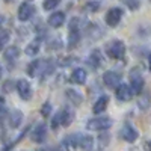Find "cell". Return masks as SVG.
I'll return each instance as SVG.
<instances>
[{
    "mask_svg": "<svg viewBox=\"0 0 151 151\" xmlns=\"http://www.w3.org/2000/svg\"><path fill=\"white\" fill-rule=\"evenodd\" d=\"M94 147V137L89 134H71L64 139V148H82V150H91Z\"/></svg>",
    "mask_w": 151,
    "mask_h": 151,
    "instance_id": "6da1fadb",
    "label": "cell"
},
{
    "mask_svg": "<svg viewBox=\"0 0 151 151\" xmlns=\"http://www.w3.org/2000/svg\"><path fill=\"white\" fill-rule=\"evenodd\" d=\"M68 48H76L80 42V20L79 18H71L68 24Z\"/></svg>",
    "mask_w": 151,
    "mask_h": 151,
    "instance_id": "7a4b0ae2",
    "label": "cell"
},
{
    "mask_svg": "<svg viewBox=\"0 0 151 151\" xmlns=\"http://www.w3.org/2000/svg\"><path fill=\"white\" fill-rule=\"evenodd\" d=\"M106 53L110 59H122L125 56V44L121 40H115V41H110L106 45Z\"/></svg>",
    "mask_w": 151,
    "mask_h": 151,
    "instance_id": "3957f363",
    "label": "cell"
},
{
    "mask_svg": "<svg viewBox=\"0 0 151 151\" xmlns=\"http://www.w3.org/2000/svg\"><path fill=\"white\" fill-rule=\"evenodd\" d=\"M110 127H112V119L107 116H97L86 122V129L94 132H107Z\"/></svg>",
    "mask_w": 151,
    "mask_h": 151,
    "instance_id": "277c9868",
    "label": "cell"
},
{
    "mask_svg": "<svg viewBox=\"0 0 151 151\" xmlns=\"http://www.w3.org/2000/svg\"><path fill=\"white\" fill-rule=\"evenodd\" d=\"M50 67H47V62H44V60H32L30 64L27 65V74L30 76V77H36L38 74H47V73H50V70H48Z\"/></svg>",
    "mask_w": 151,
    "mask_h": 151,
    "instance_id": "5b68a950",
    "label": "cell"
},
{
    "mask_svg": "<svg viewBox=\"0 0 151 151\" xmlns=\"http://www.w3.org/2000/svg\"><path fill=\"white\" fill-rule=\"evenodd\" d=\"M15 89H17L20 98L24 100V101H27V100L32 98V86H30L29 80H26V79H18L17 83H15Z\"/></svg>",
    "mask_w": 151,
    "mask_h": 151,
    "instance_id": "8992f818",
    "label": "cell"
},
{
    "mask_svg": "<svg viewBox=\"0 0 151 151\" xmlns=\"http://www.w3.org/2000/svg\"><path fill=\"white\" fill-rule=\"evenodd\" d=\"M119 136H121V139L124 142H129V144H133L137 141V136H139V133H137V130L133 127L132 124H124L122 125V129L119 132Z\"/></svg>",
    "mask_w": 151,
    "mask_h": 151,
    "instance_id": "52a82bcc",
    "label": "cell"
},
{
    "mask_svg": "<svg viewBox=\"0 0 151 151\" xmlns=\"http://www.w3.org/2000/svg\"><path fill=\"white\" fill-rule=\"evenodd\" d=\"M122 20V9L121 8H110L106 12V24L109 27H116Z\"/></svg>",
    "mask_w": 151,
    "mask_h": 151,
    "instance_id": "ba28073f",
    "label": "cell"
},
{
    "mask_svg": "<svg viewBox=\"0 0 151 151\" xmlns=\"http://www.w3.org/2000/svg\"><path fill=\"white\" fill-rule=\"evenodd\" d=\"M115 97L119 100V101H130V100L134 97V92L132 89V86L125 85V83H119L115 88Z\"/></svg>",
    "mask_w": 151,
    "mask_h": 151,
    "instance_id": "9c48e42d",
    "label": "cell"
},
{
    "mask_svg": "<svg viewBox=\"0 0 151 151\" xmlns=\"http://www.w3.org/2000/svg\"><path fill=\"white\" fill-rule=\"evenodd\" d=\"M121 80H122V74L118 71H106L103 74V83L110 89H115L121 83Z\"/></svg>",
    "mask_w": 151,
    "mask_h": 151,
    "instance_id": "30bf717a",
    "label": "cell"
},
{
    "mask_svg": "<svg viewBox=\"0 0 151 151\" xmlns=\"http://www.w3.org/2000/svg\"><path fill=\"white\" fill-rule=\"evenodd\" d=\"M45 136H47V125L44 122H40L35 125V129L30 133V141L35 144H41L45 141Z\"/></svg>",
    "mask_w": 151,
    "mask_h": 151,
    "instance_id": "8fae6325",
    "label": "cell"
},
{
    "mask_svg": "<svg viewBox=\"0 0 151 151\" xmlns=\"http://www.w3.org/2000/svg\"><path fill=\"white\" fill-rule=\"evenodd\" d=\"M33 14H35V8L30 5V3H27V2H24V3H21L20 5V8H18V20L20 21H29L32 17H33Z\"/></svg>",
    "mask_w": 151,
    "mask_h": 151,
    "instance_id": "7c38bea8",
    "label": "cell"
},
{
    "mask_svg": "<svg viewBox=\"0 0 151 151\" xmlns=\"http://www.w3.org/2000/svg\"><path fill=\"white\" fill-rule=\"evenodd\" d=\"M47 23H48V26H52L55 29H59L60 26H64V23H65V14L62 11L52 12L47 18Z\"/></svg>",
    "mask_w": 151,
    "mask_h": 151,
    "instance_id": "4fadbf2b",
    "label": "cell"
},
{
    "mask_svg": "<svg viewBox=\"0 0 151 151\" xmlns=\"http://www.w3.org/2000/svg\"><path fill=\"white\" fill-rule=\"evenodd\" d=\"M86 79H88V73L83 68H76L70 76V82L74 85H85Z\"/></svg>",
    "mask_w": 151,
    "mask_h": 151,
    "instance_id": "5bb4252c",
    "label": "cell"
},
{
    "mask_svg": "<svg viewBox=\"0 0 151 151\" xmlns=\"http://www.w3.org/2000/svg\"><path fill=\"white\" fill-rule=\"evenodd\" d=\"M107 104H109V95L104 94V95L97 98V101L92 106V112L95 113V115H100V113H103L107 109Z\"/></svg>",
    "mask_w": 151,
    "mask_h": 151,
    "instance_id": "9a60e30c",
    "label": "cell"
},
{
    "mask_svg": "<svg viewBox=\"0 0 151 151\" xmlns=\"http://www.w3.org/2000/svg\"><path fill=\"white\" fill-rule=\"evenodd\" d=\"M88 64H89L92 68L101 67V64H103V56H101V52H100L98 48L92 50V52L89 53V58H88Z\"/></svg>",
    "mask_w": 151,
    "mask_h": 151,
    "instance_id": "2e32d148",
    "label": "cell"
},
{
    "mask_svg": "<svg viewBox=\"0 0 151 151\" xmlns=\"http://www.w3.org/2000/svg\"><path fill=\"white\" fill-rule=\"evenodd\" d=\"M60 122L64 127H68V125H71V122L74 121V110L71 107H64L60 112Z\"/></svg>",
    "mask_w": 151,
    "mask_h": 151,
    "instance_id": "e0dca14e",
    "label": "cell"
},
{
    "mask_svg": "<svg viewBox=\"0 0 151 151\" xmlns=\"http://www.w3.org/2000/svg\"><path fill=\"white\" fill-rule=\"evenodd\" d=\"M9 125L12 129H18L20 127V124L23 122V112L21 110H18V109H15V110H12L11 113H9Z\"/></svg>",
    "mask_w": 151,
    "mask_h": 151,
    "instance_id": "ac0fdd59",
    "label": "cell"
},
{
    "mask_svg": "<svg viewBox=\"0 0 151 151\" xmlns=\"http://www.w3.org/2000/svg\"><path fill=\"white\" fill-rule=\"evenodd\" d=\"M65 95H67V98L70 100V101H71L74 106H80V104H82V101H83L82 94H80V92H77L76 89H67V91H65Z\"/></svg>",
    "mask_w": 151,
    "mask_h": 151,
    "instance_id": "d6986e66",
    "label": "cell"
},
{
    "mask_svg": "<svg viewBox=\"0 0 151 151\" xmlns=\"http://www.w3.org/2000/svg\"><path fill=\"white\" fill-rule=\"evenodd\" d=\"M144 85H145V83H144V79L141 77V76H132V83H130V86H132L134 95H136V94H142Z\"/></svg>",
    "mask_w": 151,
    "mask_h": 151,
    "instance_id": "ffe728a7",
    "label": "cell"
},
{
    "mask_svg": "<svg viewBox=\"0 0 151 151\" xmlns=\"http://www.w3.org/2000/svg\"><path fill=\"white\" fill-rule=\"evenodd\" d=\"M20 56V48L15 47V45H11L5 50V59L8 62H15Z\"/></svg>",
    "mask_w": 151,
    "mask_h": 151,
    "instance_id": "44dd1931",
    "label": "cell"
},
{
    "mask_svg": "<svg viewBox=\"0 0 151 151\" xmlns=\"http://www.w3.org/2000/svg\"><path fill=\"white\" fill-rule=\"evenodd\" d=\"M40 48H41L40 42H38V41H32L30 44H27L26 48H24V53H26L27 56H36L38 53H40Z\"/></svg>",
    "mask_w": 151,
    "mask_h": 151,
    "instance_id": "7402d4cb",
    "label": "cell"
},
{
    "mask_svg": "<svg viewBox=\"0 0 151 151\" xmlns=\"http://www.w3.org/2000/svg\"><path fill=\"white\" fill-rule=\"evenodd\" d=\"M9 40H11V33H9V30H2V32H0V52H2V50L8 45Z\"/></svg>",
    "mask_w": 151,
    "mask_h": 151,
    "instance_id": "603a6c76",
    "label": "cell"
},
{
    "mask_svg": "<svg viewBox=\"0 0 151 151\" xmlns=\"http://www.w3.org/2000/svg\"><path fill=\"white\" fill-rule=\"evenodd\" d=\"M60 3V0H44V3H42V8L45 11H52L55 8H58V5Z\"/></svg>",
    "mask_w": 151,
    "mask_h": 151,
    "instance_id": "cb8c5ba5",
    "label": "cell"
},
{
    "mask_svg": "<svg viewBox=\"0 0 151 151\" xmlns=\"http://www.w3.org/2000/svg\"><path fill=\"white\" fill-rule=\"evenodd\" d=\"M85 8H86V11H89V12H97V11H100V8H101V3H100L98 0H94V2L86 3Z\"/></svg>",
    "mask_w": 151,
    "mask_h": 151,
    "instance_id": "d4e9b609",
    "label": "cell"
},
{
    "mask_svg": "<svg viewBox=\"0 0 151 151\" xmlns=\"http://www.w3.org/2000/svg\"><path fill=\"white\" fill-rule=\"evenodd\" d=\"M52 110H53V107H52V104H50L48 101H45L42 106H41V115L45 118V116H50L52 115Z\"/></svg>",
    "mask_w": 151,
    "mask_h": 151,
    "instance_id": "484cf974",
    "label": "cell"
},
{
    "mask_svg": "<svg viewBox=\"0 0 151 151\" xmlns=\"http://www.w3.org/2000/svg\"><path fill=\"white\" fill-rule=\"evenodd\" d=\"M50 125H52V129L53 130H58L60 125H62V122H60V113H56V115L52 118V122H50Z\"/></svg>",
    "mask_w": 151,
    "mask_h": 151,
    "instance_id": "4316f807",
    "label": "cell"
},
{
    "mask_svg": "<svg viewBox=\"0 0 151 151\" xmlns=\"http://www.w3.org/2000/svg\"><path fill=\"white\" fill-rule=\"evenodd\" d=\"M125 5H127L132 11H136L139 8V0H125Z\"/></svg>",
    "mask_w": 151,
    "mask_h": 151,
    "instance_id": "83f0119b",
    "label": "cell"
},
{
    "mask_svg": "<svg viewBox=\"0 0 151 151\" xmlns=\"http://www.w3.org/2000/svg\"><path fill=\"white\" fill-rule=\"evenodd\" d=\"M148 106H150V97L145 95L144 100H139V109L145 110V109H148Z\"/></svg>",
    "mask_w": 151,
    "mask_h": 151,
    "instance_id": "f1b7e54d",
    "label": "cell"
},
{
    "mask_svg": "<svg viewBox=\"0 0 151 151\" xmlns=\"http://www.w3.org/2000/svg\"><path fill=\"white\" fill-rule=\"evenodd\" d=\"M3 110H5V98L0 97V112H3Z\"/></svg>",
    "mask_w": 151,
    "mask_h": 151,
    "instance_id": "f546056e",
    "label": "cell"
},
{
    "mask_svg": "<svg viewBox=\"0 0 151 151\" xmlns=\"http://www.w3.org/2000/svg\"><path fill=\"white\" fill-rule=\"evenodd\" d=\"M3 21H5V17H3V15H0V27H2V24H3Z\"/></svg>",
    "mask_w": 151,
    "mask_h": 151,
    "instance_id": "4dcf8cb0",
    "label": "cell"
},
{
    "mask_svg": "<svg viewBox=\"0 0 151 151\" xmlns=\"http://www.w3.org/2000/svg\"><path fill=\"white\" fill-rule=\"evenodd\" d=\"M148 65H150V70H151V55H150V58H148Z\"/></svg>",
    "mask_w": 151,
    "mask_h": 151,
    "instance_id": "1f68e13d",
    "label": "cell"
},
{
    "mask_svg": "<svg viewBox=\"0 0 151 151\" xmlns=\"http://www.w3.org/2000/svg\"><path fill=\"white\" fill-rule=\"evenodd\" d=\"M2 73H3V70H2V67H0V79H2Z\"/></svg>",
    "mask_w": 151,
    "mask_h": 151,
    "instance_id": "d6a6232c",
    "label": "cell"
}]
</instances>
